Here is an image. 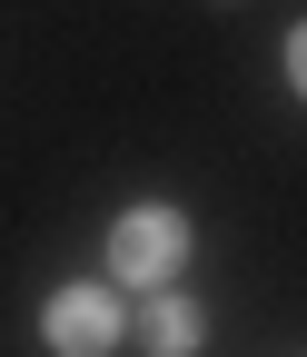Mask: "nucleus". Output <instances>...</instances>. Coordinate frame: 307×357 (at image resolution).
Masks as SVG:
<instances>
[{"label":"nucleus","instance_id":"f257e3e1","mask_svg":"<svg viewBox=\"0 0 307 357\" xmlns=\"http://www.w3.org/2000/svg\"><path fill=\"white\" fill-rule=\"evenodd\" d=\"M179 258H189V218H179V208H129L119 229H109V268L139 278V288H159Z\"/></svg>","mask_w":307,"mask_h":357},{"label":"nucleus","instance_id":"f03ea898","mask_svg":"<svg viewBox=\"0 0 307 357\" xmlns=\"http://www.w3.org/2000/svg\"><path fill=\"white\" fill-rule=\"evenodd\" d=\"M109 337H119V307H109L100 288H60V298H50V347H60V357H100Z\"/></svg>","mask_w":307,"mask_h":357},{"label":"nucleus","instance_id":"7ed1b4c3","mask_svg":"<svg viewBox=\"0 0 307 357\" xmlns=\"http://www.w3.org/2000/svg\"><path fill=\"white\" fill-rule=\"evenodd\" d=\"M198 337H208V318H198L189 298H149V347H159V357H189Z\"/></svg>","mask_w":307,"mask_h":357},{"label":"nucleus","instance_id":"20e7f679","mask_svg":"<svg viewBox=\"0 0 307 357\" xmlns=\"http://www.w3.org/2000/svg\"><path fill=\"white\" fill-rule=\"evenodd\" d=\"M288 79H297V89H307V20H297V30H288Z\"/></svg>","mask_w":307,"mask_h":357}]
</instances>
